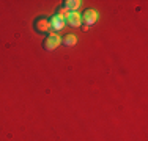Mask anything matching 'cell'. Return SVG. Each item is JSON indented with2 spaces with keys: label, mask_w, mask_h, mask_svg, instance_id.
<instances>
[{
  "label": "cell",
  "mask_w": 148,
  "mask_h": 141,
  "mask_svg": "<svg viewBox=\"0 0 148 141\" xmlns=\"http://www.w3.org/2000/svg\"><path fill=\"white\" fill-rule=\"evenodd\" d=\"M60 45H62V38L58 36L57 33H49L44 36L43 39V49L46 52H54L55 49H58Z\"/></svg>",
  "instance_id": "obj_1"
},
{
  "label": "cell",
  "mask_w": 148,
  "mask_h": 141,
  "mask_svg": "<svg viewBox=\"0 0 148 141\" xmlns=\"http://www.w3.org/2000/svg\"><path fill=\"white\" fill-rule=\"evenodd\" d=\"M80 19H82V24H84V28L82 30H88V27L91 25H95L96 24V20H98V13H96V9H85L84 11V14H80Z\"/></svg>",
  "instance_id": "obj_2"
},
{
  "label": "cell",
  "mask_w": 148,
  "mask_h": 141,
  "mask_svg": "<svg viewBox=\"0 0 148 141\" xmlns=\"http://www.w3.org/2000/svg\"><path fill=\"white\" fill-rule=\"evenodd\" d=\"M33 30L38 35H49L51 33V24L47 17H38L33 22Z\"/></svg>",
  "instance_id": "obj_3"
},
{
  "label": "cell",
  "mask_w": 148,
  "mask_h": 141,
  "mask_svg": "<svg viewBox=\"0 0 148 141\" xmlns=\"http://www.w3.org/2000/svg\"><path fill=\"white\" fill-rule=\"evenodd\" d=\"M65 24L73 28H79L82 25V19H80V14L79 13H69L65 19Z\"/></svg>",
  "instance_id": "obj_4"
},
{
  "label": "cell",
  "mask_w": 148,
  "mask_h": 141,
  "mask_svg": "<svg viewBox=\"0 0 148 141\" xmlns=\"http://www.w3.org/2000/svg\"><path fill=\"white\" fill-rule=\"evenodd\" d=\"M49 24H51V30H54V31H60V30H63L65 28V19H62L60 16H57V14H54V16L49 19Z\"/></svg>",
  "instance_id": "obj_5"
},
{
  "label": "cell",
  "mask_w": 148,
  "mask_h": 141,
  "mask_svg": "<svg viewBox=\"0 0 148 141\" xmlns=\"http://www.w3.org/2000/svg\"><path fill=\"white\" fill-rule=\"evenodd\" d=\"M80 5H82L80 0H65V2H63V6H65L69 13H77V9H79Z\"/></svg>",
  "instance_id": "obj_6"
},
{
  "label": "cell",
  "mask_w": 148,
  "mask_h": 141,
  "mask_svg": "<svg viewBox=\"0 0 148 141\" xmlns=\"http://www.w3.org/2000/svg\"><path fill=\"white\" fill-rule=\"evenodd\" d=\"M62 44L65 45V47H73V45H76L77 44L76 35H65V36L62 38Z\"/></svg>",
  "instance_id": "obj_7"
},
{
  "label": "cell",
  "mask_w": 148,
  "mask_h": 141,
  "mask_svg": "<svg viewBox=\"0 0 148 141\" xmlns=\"http://www.w3.org/2000/svg\"><path fill=\"white\" fill-rule=\"evenodd\" d=\"M55 14H57V16H60L62 19H66V16L69 14V11H68V9H66L63 5H60L58 8H57V11H55Z\"/></svg>",
  "instance_id": "obj_8"
}]
</instances>
